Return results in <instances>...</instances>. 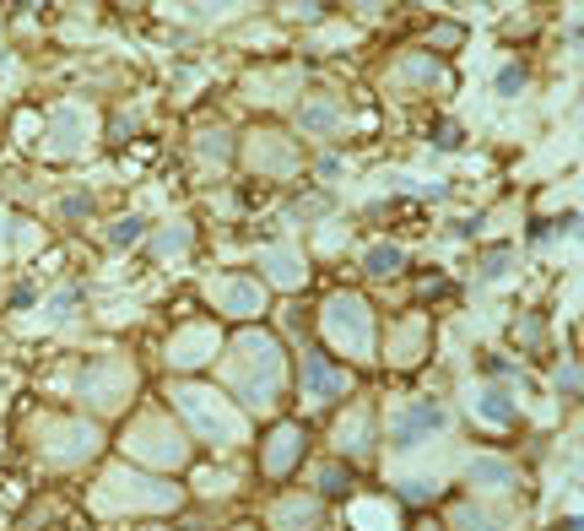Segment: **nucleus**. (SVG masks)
Segmentation results:
<instances>
[{"label": "nucleus", "mask_w": 584, "mask_h": 531, "mask_svg": "<svg viewBox=\"0 0 584 531\" xmlns=\"http://www.w3.org/2000/svg\"><path fill=\"white\" fill-rule=\"evenodd\" d=\"M443 429V407L439 401H417V407H406L390 418V439H395V450H417L427 439V434Z\"/></svg>", "instance_id": "f257e3e1"}, {"label": "nucleus", "mask_w": 584, "mask_h": 531, "mask_svg": "<svg viewBox=\"0 0 584 531\" xmlns=\"http://www.w3.org/2000/svg\"><path fill=\"white\" fill-rule=\"evenodd\" d=\"M303 368H308V390H341L346 385V374H336V368L325 364V352H308Z\"/></svg>", "instance_id": "f03ea898"}, {"label": "nucleus", "mask_w": 584, "mask_h": 531, "mask_svg": "<svg viewBox=\"0 0 584 531\" xmlns=\"http://www.w3.org/2000/svg\"><path fill=\"white\" fill-rule=\"evenodd\" d=\"M476 407H482L487 423H514V407H508L504 390H482V396H476Z\"/></svg>", "instance_id": "7ed1b4c3"}, {"label": "nucleus", "mask_w": 584, "mask_h": 531, "mask_svg": "<svg viewBox=\"0 0 584 531\" xmlns=\"http://www.w3.org/2000/svg\"><path fill=\"white\" fill-rule=\"evenodd\" d=\"M368 266H373V271H379V277H390V271H401V249H373V255H368Z\"/></svg>", "instance_id": "20e7f679"}, {"label": "nucleus", "mask_w": 584, "mask_h": 531, "mask_svg": "<svg viewBox=\"0 0 584 531\" xmlns=\"http://www.w3.org/2000/svg\"><path fill=\"white\" fill-rule=\"evenodd\" d=\"M471 483H508V467H498V461H476V467H471Z\"/></svg>", "instance_id": "39448f33"}, {"label": "nucleus", "mask_w": 584, "mask_h": 531, "mask_svg": "<svg viewBox=\"0 0 584 531\" xmlns=\"http://www.w3.org/2000/svg\"><path fill=\"white\" fill-rule=\"evenodd\" d=\"M141 239V217H124V223H114V244H136Z\"/></svg>", "instance_id": "423d86ee"}, {"label": "nucleus", "mask_w": 584, "mask_h": 531, "mask_svg": "<svg viewBox=\"0 0 584 531\" xmlns=\"http://www.w3.org/2000/svg\"><path fill=\"white\" fill-rule=\"evenodd\" d=\"M520 87H525V71H520V65L498 71V92H520Z\"/></svg>", "instance_id": "0eeeda50"}, {"label": "nucleus", "mask_w": 584, "mask_h": 531, "mask_svg": "<svg viewBox=\"0 0 584 531\" xmlns=\"http://www.w3.org/2000/svg\"><path fill=\"white\" fill-rule=\"evenodd\" d=\"M406 499H411V504H422V499H433V488H427V483H406Z\"/></svg>", "instance_id": "6e6552de"}, {"label": "nucleus", "mask_w": 584, "mask_h": 531, "mask_svg": "<svg viewBox=\"0 0 584 531\" xmlns=\"http://www.w3.org/2000/svg\"><path fill=\"white\" fill-rule=\"evenodd\" d=\"M320 483H325V493H346V488H341V471H336V467H330V471H325V477H320Z\"/></svg>", "instance_id": "1a4fd4ad"}]
</instances>
